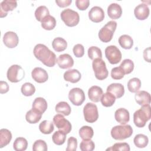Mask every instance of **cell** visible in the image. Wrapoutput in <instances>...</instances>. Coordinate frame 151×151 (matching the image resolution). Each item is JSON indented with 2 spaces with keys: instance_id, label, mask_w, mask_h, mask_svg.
Here are the masks:
<instances>
[{
  "instance_id": "obj_5",
  "label": "cell",
  "mask_w": 151,
  "mask_h": 151,
  "mask_svg": "<svg viewBox=\"0 0 151 151\" xmlns=\"http://www.w3.org/2000/svg\"><path fill=\"white\" fill-rule=\"evenodd\" d=\"M60 17L65 24L70 27L76 26L80 21L78 12L70 8L64 9L61 12Z\"/></svg>"
},
{
  "instance_id": "obj_22",
  "label": "cell",
  "mask_w": 151,
  "mask_h": 151,
  "mask_svg": "<svg viewBox=\"0 0 151 151\" xmlns=\"http://www.w3.org/2000/svg\"><path fill=\"white\" fill-rule=\"evenodd\" d=\"M107 14L111 19H119L122 14V7L118 4L112 3L107 8Z\"/></svg>"
},
{
  "instance_id": "obj_47",
  "label": "cell",
  "mask_w": 151,
  "mask_h": 151,
  "mask_svg": "<svg viewBox=\"0 0 151 151\" xmlns=\"http://www.w3.org/2000/svg\"><path fill=\"white\" fill-rule=\"evenodd\" d=\"M73 51L76 57L80 58L84 54V48L82 44H77L74 46Z\"/></svg>"
},
{
  "instance_id": "obj_18",
  "label": "cell",
  "mask_w": 151,
  "mask_h": 151,
  "mask_svg": "<svg viewBox=\"0 0 151 151\" xmlns=\"http://www.w3.org/2000/svg\"><path fill=\"white\" fill-rule=\"evenodd\" d=\"M116 120L121 124H126L130 120L129 112L124 108H120L116 110L114 113Z\"/></svg>"
},
{
  "instance_id": "obj_6",
  "label": "cell",
  "mask_w": 151,
  "mask_h": 151,
  "mask_svg": "<svg viewBox=\"0 0 151 151\" xmlns=\"http://www.w3.org/2000/svg\"><path fill=\"white\" fill-rule=\"evenodd\" d=\"M92 67L95 74V77L99 80L106 79L109 75L105 62L101 58H96L93 60Z\"/></svg>"
},
{
  "instance_id": "obj_36",
  "label": "cell",
  "mask_w": 151,
  "mask_h": 151,
  "mask_svg": "<svg viewBox=\"0 0 151 151\" xmlns=\"http://www.w3.org/2000/svg\"><path fill=\"white\" fill-rule=\"evenodd\" d=\"M141 87V81L139 78L134 77L129 80L127 83V88L129 91L132 93H136Z\"/></svg>"
},
{
  "instance_id": "obj_13",
  "label": "cell",
  "mask_w": 151,
  "mask_h": 151,
  "mask_svg": "<svg viewBox=\"0 0 151 151\" xmlns=\"http://www.w3.org/2000/svg\"><path fill=\"white\" fill-rule=\"evenodd\" d=\"M89 19L96 23L101 22L104 18V12L103 9L97 6H93L88 12Z\"/></svg>"
},
{
  "instance_id": "obj_49",
  "label": "cell",
  "mask_w": 151,
  "mask_h": 151,
  "mask_svg": "<svg viewBox=\"0 0 151 151\" xmlns=\"http://www.w3.org/2000/svg\"><path fill=\"white\" fill-rule=\"evenodd\" d=\"M9 91V86L6 81H0V93L1 94H4Z\"/></svg>"
},
{
  "instance_id": "obj_37",
  "label": "cell",
  "mask_w": 151,
  "mask_h": 151,
  "mask_svg": "<svg viewBox=\"0 0 151 151\" xmlns=\"http://www.w3.org/2000/svg\"><path fill=\"white\" fill-rule=\"evenodd\" d=\"M66 139V134L61 130L56 131L52 136V142L57 145H62Z\"/></svg>"
},
{
  "instance_id": "obj_48",
  "label": "cell",
  "mask_w": 151,
  "mask_h": 151,
  "mask_svg": "<svg viewBox=\"0 0 151 151\" xmlns=\"http://www.w3.org/2000/svg\"><path fill=\"white\" fill-rule=\"evenodd\" d=\"M90 5V1L88 0H76V5L77 8L81 10L84 11L86 10Z\"/></svg>"
},
{
  "instance_id": "obj_33",
  "label": "cell",
  "mask_w": 151,
  "mask_h": 151,
  "mask_svg": "<svg viewBox=\"0 0 151 151\" xmlns=\"http://www.w3.org/2000/svg\"><path fill=\"white\" fill-rule=\"evenodd\" d=\"M133 142L136 147L139 148H144L147 145L149 139L143 134H138L134 137Z\"/></svg>"
},
{
  "instance_id": "obj_50",
  "label": "cell",
  "mask_w": 151,
  "mask_h": 151,
  "mask_svg": "<svg viewBox=\"0 0 151 151\" xmlns=\"http://www.w3.org/2000/svg\"><path fill=\"white\" fill-rule=\"evenodd\" d=\"M72 2L71 0H61L58 1L56 0L55 3L57 4V5L61 8H64L66 6H69Z\"/></svg>"
},
{
  "instance_id": "obj_19",
  "label": "cell",
  "mask_w": 151,
  "mask_h": 151,
  "mask_svg": "<svg viewBox=\"0 0 151 151\" xmlns=\"http://www.w3.org/2000/svg\"><path fill=\"white\" fill-rule=\"evenodd\" d=\"M134 99L136 103L142 106L150 104V95L148 92L144 90L137 91L134 96Z\"/></svg>"
},
{
  "instance_id": "obj_2",
  "label": "cell",
  "mask_w": 151,
  "mask_h": 151,
  "mask_svg": "<svg viewBox=\"0 0 151 151\" xmlns=\"http://www.w3.org/2000/svg\"><path fill=\"white\" fill-rule=\"evenodd\" d=\"M151 118L150 104L142 106L133 114V122L137 127H143Z\"/></svg>"
},
{
  "instance_id": "obj_35",
  "label": "cell",
  "mask_w": 151,
  "mask_h": 151,
  "mask_svg": "<svg viewBox=\"0 0 151 151\" xmlns=\"http://www.w3.org/2000/svg\"><path fill=\"white\" fill-rule=\"evenodd\" d=\"M79 135L83 139H91L94 135V131L91 127L83 126L79 130Z\"/></svg>"
},
{
  "instance_id": "obj_7",
  "label": "cell",
  "mask_w": 151,
  "mask_h": 151,
  "mask_svg": "<svg viewBox=\"0 0 151 151\" xmlns=\"http://www.w3.org/2000/svg\"><path fill=\"white\" fill-rule=\"evenodd\" d=\"M6 76L9 81L18 83L24 78L25 71L20 65L14 64L8 69Z\"/></svg>"
},
{
  "instance_id": "obj_42",
  "label": "cell",
  "mask_w": 151,
  "mask_h": 151,
  "mask_svg": "<svg viewBox=\"0 0 151 151\" xmlns=\"http://www.w3.org/2000/svg\"><path fill=\"white\" fill-rule=\"evenodd\" d=\"M80 148L82 151H92L95 148V145L91 139H83L80 143Z\"/></svg>"
},
{
  "instance_id": "obj_21",
  "label": "cell",
  "mask_w": 151,
  "mask_h": 151,
  "mask_svg": "<svg viewBox=\"0 0 151 151\" xmlns=\"http://www.w3.org/2000/svg\"><path fill=\"white\" fill-rule=\"evenodd\" d=\"M103 94V91L102 88L97 86H91L88 91V98L91 101L94 103H97L100 100Z\"/></svg>"
},
{
  "instance_id": "obj_25",
  "label": "cell",
  "mask_w": 151,
  "mask_h": 151,
  "mask_svg": "<svg viewBox=\"0 0 151 151\" xmlns=\"http://www.w3.org/2000/svg\"><path fill=\"white\" fill-rule=\"evenodd\" d=\"M47 101L42 97H37L33 101L32 108L43 114L47 109Z\"/></svg>"
},
{
  "instance_id": "obj_1",
  "label": "cell",
  "mask_w": 151,
  "mask_h": 151,
  "mask_svg": "<svg viewBox=\"0 0 151 151\" xmlns=\"http://www.w3.org/2000/svg\"><path fill=\"white\" fill-rule=\"evenodd\" d=\"M33 52L37 59L48 67H54L57 63L55 54L44 44H37L34 48Z\"/></svg>"
},
{
  "instance_id": "obj_38",
  "label": "cell",
  "mask_w": 151,
  "mask_h": 151,
  "mask_svg": "<svg viewBox=\"0 0 151 151\" xmlns=\"http://www.w3.org/2000/svg\"><path fill=\"white\" fill-rule=\"evenodd\" d=\"M50 14V12L47 7L45 6H38L35 11V17L37 21L41 22L42 19L46 16Z\"/></svg>"
},
{
  "instance_id": "obj_14",
  "label": "cell",
  "mask_w": 151,
  "mask_h": 151,
  "mask_svg": "<svg viewBox=\"0 0 151 151\" xmlns=\"http://www.w3.org/2000/svg\"><path fill=\"white\" fill-rule=\"evenodd\" d=\"M31 76L33 80L38 83H45L48 78L47 72L41 67L34 68L31 72Z\"/></svg>"
},
{
  "instance_id": "obj_43",
  "label": "cell",
  "mask_w": 151,
  "mask_h": 151,
  "mask_svg": "<svg viewBox=\"0 0 151 151\" xmlns=\"http://www.w3.org/2000/svg\"><path fill=\"white\" fill-rule=\"evenodd\" d=\"M130 150L129 145L127 143H116L111 147L106 149V150H121V151H129Z\"/></svg>"
},
{
  "instance_id": "obj_45",
  "label": "cell",
  "mask_w": 151,
  "mask_h": 151,
  "mask_svg": "<svg viewBox=\"0 0 151 151\" xmlns=\"http://www.w3.org/2000/svg\"><path fill=\"white\" fill-rule=\"evenodd\" d=\"M124 73L123 70L120 67H114L111 69V77L114 80H120L124 77Z\"/></svg>"
},
{
  "instance_id": "obj_10",
  "label": "cell",
  "mask_w": 151,
  "mask_h": 151,
  "mask_svg": "<svg viewBox=\"0 0 151 151\" xmlns=\"http://www.w3.org/2000/svg\"><path fill=\"white\" fill-rule=\"evenodd\" d=\"M53 123L59 130L63 132L66 134L69 133L71 130L72 127L70 122L65 119L61 114H57L54 116Z\"/></svg>"
},
{
  "instance_id": "obj_12",
  "label": "cell",
  "mask_w": 151,
  "mask_h": 151,
  "mask_svg": "<svg viewBox=\"0 0 151 151\" xmlns=\"http://www.w3.org/2000/svg\"><path fill=\"white\" fill-rule=\"evenodd\" d=\"M3 42L6 47L13 48L17 46L19 42V38L17 34L12 31H8L4 35Z\"/></svg>"
},
{
  "instance_id": "obj_27",
  "label": "cell",
  "mask_w": 151,
  "mask_h": 151,
  "mask_svg": "<svg viewBox=\"0 0 151 151\" xmlns=\"http://www.w3.org/2000/svg\"><path fill=\"white\" fill-rule=\"evenodd\" d=\"M52 47L57 52H61L64 51L67 47V41L61 37H57L54 38L52 42Z\"/></svg>"
},
{
  "instance_id": "obj_16",
  "label": "cell",
  "mask_w": 151,
  "mask_h": 151,
  "mask_svg": "<svg viewBox=\"0 0 151 151\" xmlns=\"http://www.w3.org/2000/svg\"><path fill=\"white\" fill-rule=\"evenodd\" d=\"M17 6V2L16 1L5 0L0 4V15L1 18L6 17L8 11H13Z\"/></svg>"
},
{
  "instance_id": "obj_28",
  "label": "cell",
  "mask_w": 151,
  "mask_h": 151,
  "mask_svg": "<svg viewBox=\"0 0 151 151\" xmlns=\"http://www.w3.org/2000/svg\"><path fill=\"white\" fill-rule=\"evenodd\" d=\"M56 25V20L51 15H47L41 21V27L45 30H52Z\"/></svg>"
},
{
  "instance_id": "obj_23",
  "label": "cell",
  "mask_w": 151,
  "mask_h": 151,
  "mask_svg": "<svg viewBox=\"0 0 151 151\" xmlns=\"http://www.w3.org/2000/svg\"><path fill=\"white\" fill-rule=\"evenodd\" d=\"M81 77V74L76 69H71L66 71L64 74V78L65 81L72 83L78 82Z\"/></svg>"
},
{
  "instance_id": "obj_17",
  "label": "cell",
  "mask_w": 151,
  "mask_h": 151,
  "mask_svg": "<svg viewBox=\"0 0 151 151\" xmlns=\"http://www.w3.org/2000/svg\"><path fill=\"white\" fill-rule=\"evenodd\" d=\"M134 14L137 19L145 20L149 17V8L147 4H140L134 8Z\"/></svg>"
},
{
  "instance_id": "obj_31",
  "label": "cell",
  "mask_w": 151,
  "mask_h": 151,
  "mask_svg": "<svg viewBox=\"0 0 151 151\" xmlns=\"http://www.w3.org/2000/svg\"><path fill=\"white\" fill-rule=\"evenodd\" d=\"M100 101L103 106L106 107H111L114 104L116 101V97L111 93L106 92V93L103 94Z\"/></svg>"
},
{
  "instance_id": "obj_39",
  "label": "cell",
  "mask_w": 151,
  "mask_h": 151,
  "mask_svg": "<svg viewBox=\"0 0 151 151\" xmlns=\"http://www.w3.org/2000/svg\"><path fill=\"white\" fill-rule=\"evenodd\" d=\"M124 71L125 74L131 73L134 69V63L130 59L124 60L119 66Z\"/></svg>"
},
{
  "instance_id": "obj_24",
  "label": "cell",
  "mask_w": 151,
  "mask_h": 151,
  "mask_svg": "<svg viewBox=\"0 0 151 151\" xmlns=\"http://www.w3.org/2000/svg\"><path fill=\"white\" fill-rule=\"evenodd\" d=\"M42 113L34 109H32L28 111L25 115L26 120L30 124H35L38 123L41 119Z\"/></svg>"
},
{
  "instance_id": "obj_29",
  "label": "cell",
  "mask_w": 151,
  "mask_h": 151,
  "mask_svg": "<svg viewBox=\"0 0 151 151\" xmlns=\"http://www.w3.org/2000/svg\"><path fill=\"white\" fill-rule=\"evenodd\" d=\"M119 43L120 45L124 49L129 50L132 48L133 45V40L129 35H122L119 38Z\"/></svg>"
},
{
  "instance_id": "obj_26",
  "label": "cell",
  "mask_w": 151,
  "mask_h": 151,
  "mask_svg": "<svg viewBox=\"0 0 151 151\" xmlns=\"http://www.w3.org/2000/svg\"><path fill=\"white\" fill-rule=\"evenodd\" d=\"M12 139L11 132L6 129L0 130V148L8 145Z\"/></svg>"
},
{
  "instance_id": "obj_51",
  "label": "cell",
  "mask_w": 151,
  "mask_h": 151,
  "mask_svg": "<svg viewBox=\"0 0 151 151\" xmlns=\"http://www.w3.org/2000/svg\"><path fill=\"white\" fill-rule=\"evenodd\" d=\"M150 47L146 48L143 51V58L148 63H150Z\"/></svg>"
},
{
  "instance_id": "obj_3",
  "label": "cell",
  "mask_w": 151,
  "mask_h": 151,
  "mask_svg": "<svg viewBox=\"0 0 151 151\" xmlns=\"http://www.w3.org/2000/svg\"><path fill=\"white\" fill-rule=\"evenodd\" d=\"M133 134V129L130 125L122 124L113 127L111 130V136L118 140H123L130 137Z\"/></svg>"
},
{
  "instance_id": "obj_15",
  "label": "cell",
  "mask_w": 151,
  "mask_h": 151,
  "mask_svg": "<svg viewBox=\"0 0 151 151\" xmlns=\"http://www.w3.org/2000/svg\"><path fill=\"white\" fill-rule=\"evenodd\" d=\"M57 63L60 68L62 69H67L71 68L74 65V60L68 54H63L60 55L57 59Z\"/></svg>"
},
{
  "instance_id": "obj_44",
  "label": "cell",
  "mask_w": 151,
  "mask_h": 151,
  "mask_svg": "<svg viewBox=\"0 0 151 151\" xmlns=\"http://www.w3.org/2000/svg\"><path fill=\"white\" fill-rule=\"evenodd\" d=\"M32 150L34 151H47V145L44 140H37L32 145Z\"/></svg>"
},
{
  "instance_id": "obj_34",
  "label": "cell",
  "mask_w": 151,
  "mask_h": 151,
  "mask_svg": "<svg viewBox=\"0 0 151 151\" xmlns=\"http://www.w3.org/2000/svg\"><path fill=\"white\" fill-rule=\"evenodd\" d=\"M28 146V142L26 139L19 137H17L13 144V148L16 151L25 150Z\"/></svg>"
},
{
  "instance_id": "obj_41",
  "label": "cell",
  "mask_w": 151,
  "mask_h": 151,
  "mask_svg": "<svg viewBox=\"0 0 151 151\" xmlns=\"http://www.w3.org/2000/svg\"><path fill=\"white\" fill-rule=\"evenodd\" d=\"M21 93L25 96H31L35 91V88L34 86L31 83H24L21 88Z\"/></svg>"
},
{
  "instance_id": "obj_32",
  "label": "cell",
  "mask_w": 151,
  "mask_h": 151,
  "mask_svg": "<svg viewBox=\"0 0 151 151\" xmlns=\"http://www.w3.org/2000/svg\"><path fill=\"white\" fill-rule=\"evenodd\" d=\"M39 129L40 132L44 134H50L54 129L53 123L50 120H44L40 124Z\"/></svg>"
},
{
  "instance_id": "obj_30",
  "label": "cell",
  "mask_w": 151,
  "mask_h": 151,
  "mask_svg": "<svg viewBox=\"0 0 151 151\" xmlns=\"http://www.w3.org/2000/svg\"><path fill=\"white\" fill-rule=\"evenodd\" d=\"M55 111L61 113L64 116H68L71 113V107L70 105L65 101H60L57 103L55 107Z\"/></svg>"
},
{
  "instance_id": "obj_46",
  "label": "cell",
  "mask_w": 151,
  "mask_h": 151,
  "mask_svg": "<svg viewBox=\"0 0 151 151\" xmlns=\"http://www.w3.org/2000/svg\"><path fill=\"white\" fill-rule=\"evenodd\" d=\"M77 147V140L74 137H70L67 140L66 151H76Z\"/></svg>"
},
{
  "instance_id": "obj_9",
  "label": "cell",
  "mask_w": 151,
  "mask_h": 151,
  "mask_svg": "<svg viewBox=\"0 0 151 151\" xmlns=\"http://www.w3.org/2000/svg\"><path fill=\"white\" fill-rule=\"evenodd\" d=\"M105 55L109 63L116 64L122 60V53L120 50L115 45H109L105 49Z\"/></svg>"
},
{
  "instance_id": "obj_4",
  "label": "cell",
  "mask_w": 151,
  "mask_h": 151,
  "mask_svg": "<svg viewBox=\"0 0 151 151\" xmlns=\"http://www.w3.org/2000/svg\"><path fill=\"white\" fill-rule=\"evenodd\" d=\"M117 27V22L114 21H109L99 32V38L103 42H110L113 38Z\"/></svg>"
},
{
  "instance_id": "obj_20",
  "label": "cell",
  "mask_w": 151,
  "mask_h": 151,
  "mask_svg": "<svg viewBox=\"0 0 151 151\" xmlns=\"http://www.w3.org/2000/svg\"><path fill=\"white\" fill-rule=\"evenodd\" d=\"M107 92L113 94L116 98H121L124 93V86L120 83H111L107 87Z\"/></svg>"
},
{
  "instance_id": "obj_11",
  "label": "cell",
  "mask_w": 151,
  "mask_h": 151,
  "mask_svg": "<svg viewBox=\"0 0 151 151\" xmlns=\"http://www.w3.org/2000/svg\"><path fill=\"white\" fill-rule=\"evenodd\" d=\"M68 99L75 106H80L84 101L86 97L83 90L80 88H73L69 91Z\"/></svg>"
},
{
  "instance_id": "obj_40",
  "label": "cell",
  "mask_w": 151,
  "mask_h": 151,
  "mask_svg": "<svg viewBox=\"0 0 151 151\" xmlns=\"http://www.w3.org/2000/svg\"><path fill=\"white\" fill-rule=\"evenodd\" d=\"M88 57L94 60L96 58H102V52L101 50L96 46H91L88 49Z\"/></svg>"
},
{
  "instance_id": "obj_8",
  "label": "cell",
  "mask_w": 151,
  "mask_h": 151,
  "mask_svg": "<svg viewBox=\"0 0 151 151\" xmlns=\"http://www.w3.org/2000/svg\"><path fill=\"white\" fill-rule=\"evenodd\" d=\"M83 114L85 120L88 123H94L99 118L97 107L95 104L91 103H87L84 106Z\"/></svg>"
}]
</instances>
